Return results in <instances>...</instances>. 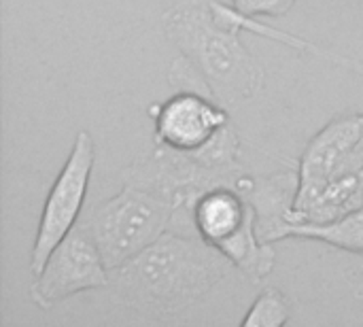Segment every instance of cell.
<instances>
[{
	"label": "cell",
	"mask_w": 363,
	"mask_h": 327,
	"mask_svg": "<svg viewBox=\"0 0 363 327\" xmlns=\"http://www.w3.org/2000/svg\"><path fill=\"white\" fill-rule=\"evenodd\" d=\"M108 285L111 270L83 223L51 251L40 272L32 277L30 300L40 311H49L77 294L108 289Z\"/></svg>",
	"instance_id": "obj_6"
},
{
	"label": "cell",
	"mask_w": 363,
	"mask_h": 327,
	"mask_svg": "<svg viewBox=\"0 0 363 327\" xmlns=\"http://www.w3.org/2000/svg\"><path fill=\"white\" fill-rule=\"evenodd\" d=\"M181 209L185 204L179 198L123 183L121 192L91 211L85 226L104 264L115 270L162 238Z\"/></svg>",
	"instance_id": "obj_4"
},
{
	"label": "cell",
	"mask_w": 363,
	"mask_h": 327,
	"mask_svg": "<svg viewBox=\"0 0 363 327\" xmlns=\"http://www.w3.org/2000/svg\"><path fill=\"white\" fill-rule=\"evenodd\" d=\"M162 28L221 104L251 100L262 92L266 68L242 43V30L223 2L177 4L162 15Z\"/></svg>",
	"instance_id": "obj_2"
},
{
	"label": "cell",
	"mask_w": 363,
	"mask_h": 327,
	"mask_svg": "<svg viewBox=\"0 0 363 327\" xmlns=\"http://www.w3.org/2000/svg\"><path fill=\"white\" fill-rule=\"evenodd\" d=\"M363 136V113H342L330 119L304 147L298 162V194L291 219L342 170ZM287 236V234H285Z\"/></svg>",
	"instance_id": "obj_8"
},
{
	"label": "cell",
	"mask_w": 363,
	"mask_h": 327,
	"mask_svg": "<svg viewBox=\"0 0 363 327\" xmlns=\"http://www.w3.org/2000/svg\"><path fill=\"white\" fill-rule=\"evenodd\" d=\"M155 145L172 151L204 149L232 117L219 100L194 89H177L162 102L149 106Z\"/></svg>",
	"instance_id": "obj_7"
},
{
	"label": "cell",
	"mask_w": 363,
	"mask_h": 327,
	"mask_svg": "<svg viewBox=\"0 0 363 327\" xmlns=\"http://www.w3.org/2000/svg\"><path fill=\"white\" fill-rule=\"evenodd\" d=\"M363 206V136L342 170L294 217L296 223H328Z\"/></svg>",
	"instance_id": "obj_11"
},
{
	"label": "cell",
	"mask_w": 363,
	"mask_h": 327,
	"mask_svg": "<svg viewBox=\"0 0 363 327\" xmlns=\"http://www.w3.org/2000/svg\"><path fill=\"white\" fill-rule=\"evenodd\" d=\"M189 211L196 234L217 251L247 228L257 226L255 209L251 202L230 185H217L202 192Z\"/></svg>",
	"instance_id": "obj_10"
},
{
	"label": "cell",
	"mask_w": 363,
	"mask_h": 327,
	"mask_svg": "<svg viewBox=\"0 0 363 327\" xmlns=\"http://www.w3.org/2000/svg\"><path fill=\"white\" fill-rule=\"evenodd\" d=\"M291 319V300L279 287H266L249 306L242 327H283Z\"/></svg>",
	"instance_id": "obj_13"
},
{
	"label": "cell",
	"mask_w": 363,
	"mask_h": 327,
	"mask_svg": "<svg viewBox=\"0 0 363 327\" xmlns=\"http://www.w3.org/2000/svg\"><path fill=\"white\" fill-rule=\"evenodd\" d=\"M234 187L255 209L259 238L272 245L285 240L298 194V170H283L274 174L245 172Z\"/></svg>",
	"instance_id": "obj_9"
},
{
	"label": "cell",
	"mask_w": 363,
	"mask_h": 327,
	"mask_svg": "<svg viewBox=\"0 0 363 327\" xmlns=\"http://www.w3.org/2000/svg\"><path fill=\"white\" fill-rule=\"evenodd\" d=\"M249 30H251L253 34L272 38V40H277V43H283V45H287V47H294V49H298V51H313V53H317V55H321V57H328V60H332V62H336V64H342V66L351 68L353 72H357V74H362L363 77L362 60H355V57L342 55V53H334V51H330V49H325V47H319V45H315V43H311V40L298 36V34H291V32L272 28V26L262 23V21H257V19H253V21L249 23Z\"/></svg>",
	"instance_id": "obj_14"
},
{
	"label": "cell",
	"mask_w": 363,
	"mask_h": 327,
	"mask_svg": "<svg viewBox=\"0 0 363 327\" xmlns=\"http://www.w3.org/2000/svg\"><path fill=\"white\" fill-rule=\"evenodd\" d=\"M96 164V143L87 130H81L74 136L70 153L53 179L49 194L43 202L38 228L32 243L30 253V275H38L51 251L79 226V217L83 213L89 179Z\"/></svg>",
	"instance_id": "obj_5"
},
{
	"label": "cell",
	"mask_w": 363,
	"mask_h": 327,
	"mask_svg": "<svg viewBox=\"0 0 363 327\" xmlns=\"http://www.w3.org/2000/svg\"><path fill=\"white\" fill-rule=\"evenodd\" d=\"M287 238H302L323 243L328 247L363 255V206L328 221V223H298L287 230Z\"/></svg>",
	"instance_id": "obj_12"
},
{
	"label": "cell",
	"mask_w": 363,
	"mask_h": 327,
	"mask_svg": "<svg viewBox=\"0 0 363 327\" xmlns=\"http://www.w3.org/2000/svg\"><path fill=\"white\" fill-rule=\"evenodd\" d=\"M298 0H230V4L247 17H283Z\"/></svg>",
	"instance_id": "obj_15"
},
{
	"label": "cell",
	"mask_w": 363,
	"mask_h": 327,
	"mask_svg": "<svg viewBox=\"0 0 363 327\" xmlns=\"http://www.w3.org/2000/svg\"><path fill=\"white\" fill-rule=\"evenodd\" d=\"M240 153L242 145L238 132L234 123H230L198 151H172L155 145L147 155H140L121 170V183L168 194L179 198L185 209H191L202 192L217 185H236L247 172Z\"/></svg>",
	"instance_id": "obj_3"
},
{
	"label": "cell",
	"mask_w": 363,
	"mask_h": 327,
	"mask_svg": "<svg viewBox=\"0 0 363 327\" xmlns=\"http://www.w3.org/2000/svg\"><path fill=\"white\" fill-rule=\"evenodd\" d=\"M359 2H362V4H363V0H359Z\"/></svg>",
	"instance_id": "obj_16"
},
{
	"label": "cell",
	"mask_w": 363,
	"mask_h": 327,
	"mask_svg": "<svg viewBox=\"0 0 363 327\" xmlns=\"http://www.w3.org/2000/svg\"><path fill=\"white\" fill-rule=\"evenodd\" d=\"M234 266L200 236L166 232L143 253L111 270V294L149 319H172L200 304Z\"/></svg>",
	"instance_id": "obj_1"
}]
</instances>
